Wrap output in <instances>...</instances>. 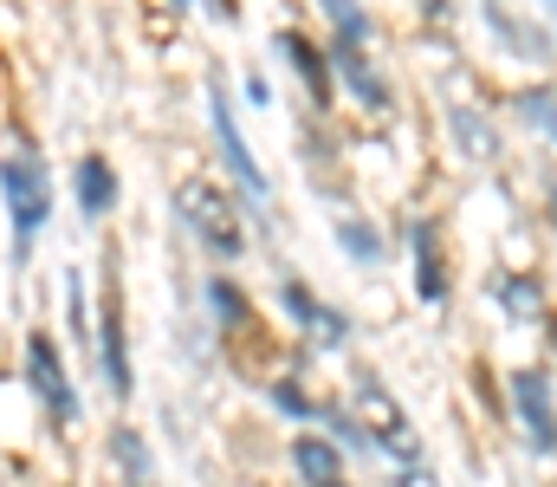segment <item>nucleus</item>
Masks as SVG:
<instances>
[{"label":"nucleus","instance_id":"obj_19","mask_svg":"<svg viewBox=\"0 0 557 487\" xmlns=\"http://www.w3.org/2000/svg\"><path fill=\"white\" fill-rule=\"evenodd\" d=\"M403 487H441V482H434L428 468H403Z\"/></svg>","mask_w":557,"mask_h":487},{"label":"nucleus","instance_id":"obj_15","mask_svg":"<svg viewBox=\"0 0 557 487\" xmlns=\"http://www.w3.org/2000/svg\"><path fill=\"white\" fill-rule=\"evenodd\" d=\"M117 455H124V475H131V482H149V462H143V442L131 436V429H117Z\"/></svg>","mask_w":557,"mask_h":487},{"label":"nucleus","instance_id":"obj_8","mask_svg":"<svg viewBox=\"0 0 557 487\" xmlns=\"http://www.w3.org/2000/svg\"><path fill=\"white\" fill-rule=\"evenodd\" d=\"M111 202H117V175H111V162L85 157L78 162V208H85V215H104Z\"/></svg>","mask_w":557,"mask_h":487},{"label":"nucleus","instance_id":"obj_7","mask_svg":"<svg viewBox=\"0 0 557 487\" xmlns=\"http://www.w3.org/2000/svg\"><path fill=\"white\" fill-rule=\"evenodd\" d=\"M292 462H298V475H305L311 487H344V462H337V449L318 442V436L292 442Z\"/></svg>","mask_w":557,"mask_h":487},{"label":"nucleus","instance_id":"obj_12","mask_svg":"<svg viewBox=\"0 0 557 487\" xmlns=\"http://www.w3.org/2000/svg\"><path fill=\"white\" fill-rule=\"evenodd\" d=\"M454 131H460L467 157H493V131H486V118H473V111H454Z\"/></svg>","mask_w":557,"mask_h":487},{"label":"nucleus","instance_id":"obj_9","mask_svg":"<svg viewBox=\"0 0 557 487\" xmlns=\"http://www.w3.org/2000/svg\"><path fill=\"white\" fill-rule=\"evenodd\" d=\"M337 65H344V78L357 85V98L363 105H389V92H383V78L363 65V39H337Z\"/></svg>","mask_w":557,"mask_h":487},{"label":"nucleus","instance_id":"obj_2","mask_svg":"<svg viewBox=\"0 0 557 487\" xmlns=\"http://www.w3.org/2000/svg\"><path fill=\"white\" fill-rule=\"evenodd\" d=\"M357 416H363V429H370V436L403 462V468H416L421 442H416V429H409V416L383 397V383H363V390H357Z\"/></svg>","mask_w":557,"mask_h":487},{"label":"nucleus","instance_id":"obj_14","mask_svg":"<svg viewBox=\"0 0 557 487\" xmlns=\"http://www.w3.org/2000/svg\"><path fill=\"white\" fill-rule=\"evenodd\" d=\"M506 306H512L519 319H539V287H532V280H506Z\"/></svg>","mask_w":557,"mask_h":487},{"label":"nucleus","instance_id":"obj_5","mask_svg":"<svg viewBox=\"0 0 557 487\" xmlns=\"http://www.w3.org/2000/svg\"><path fill=\"white\" fill-rule=\"evenodd\" d=\"M512 397H519V416H525L532 442L552 455L557 449V416H552V383H545V370H519V377H512Z\"/></svg>","mask_w":557,"mask_h":487},{"label":"nucleus","instance_id":"obj_10","mask_svg":"<svg viewBox=\"0 0 557 487\" xmlns=\"http://www.w3.org/2000/svg\"><path fill=\"white\" fill-rule=\"evenodd\" d=\"M104 377H111V390H117V397L131 390V364H124V325H117V306H104Z\"/></svg>","mask_w":557,"mask_h":487},{"label":"nucleus","instance_id":"obj_6","mask_svg":"<svg viewBox=\"0 0 557 487\" xmlns=\"http://www.w3.org/2000/svg\"><path fill=\"white\" fill-rule=\"evenodd\" d=\"M214 131H221V150H227V162L240 169L247 195H253V202H267V175H260V162H253V150H247V137L234 131V111H227V98H221V92H214Z\"/></svg>","mask_w":557,"mask_h":487},{"label":"nucleus","instance_id":"obj_11","mask_svg":"<svg viewBox=\"0 0 557 487\" xmlns=\"http://www.w3.org/2000/svg\"><path fill=\"white\" fill-rule=\"evenodd\" d=\"M285 306H292L298 319L311 325L318 338H344V319H337V313H324V306H318V300H311L305 287H285Z\"/></svg>","mask_w":557,"mask_h":487},{"label":"nucleus","instance_id":"obj_3","mask_svg":"<svg viewBox=\"0 0 557 487\" xmlns=\"http://www.w3.org/2000/svg\"><path fill=\"white\" fill-rule=\"evenodd\" d=\"M0 182H7V208H13L20 241H33L46 228V169L26 162V157H7L0 162Z\"/></svg>","mask_w":557,"mask_h":487},{"label":"nucleus","instance_id":"obj_17","mask_svg":"<svg viewBox=\"0 0 557 487\" xmlns=\"http://www.w3.org/2000/svg\"><path fill=\"white\" fill-rule=\"evenodd\" d=\"M214 306H221V319H240V293L234 287H214Z\"/></svg>","mask_w":557,"mask_h":487},{"label":"nucleus","instance_id":"obj_13","mask_svg":"<svg viewBox=\"0 0 557 487\" xmlns=\"http://www.w3.org/2000/svg\"><path fill=\"white\" fill-rule=\"evenodd\" d=\"M421 293H428V300L447 293V287H441V260H434V234H428V228H421Z\"/></svg>","mask_w":557,"mask_h":487},{"label":"nucleus","instance_id":"obj_1","mask_svg":"<svg viewBox=\"0 0 557 487\" xmlns=\"http://www.w3.org/2000/svg\"><path fill=\"white\" fill-rule=\"evenodd\" d=\"M182 221L201 234L208 254H247V234H240V208L234 195H221L214 182H182Z\"/></svg>","mask_w":557,"mask_h":487},{"label":"nucleus","instance_id":"obj_16","mask_svg":"<svg viewBox=\"0 0 557 487\" xmlns=\"http://www.w3.org/2000/svg\"><path fill=\"white\" fill-rule=\"evenodd\" d=\"M337 234L350 241V254H357V260H376V241H370V228H357V221L344 228V221H337Z\"/></svg>","mask_w":557,"mask_h":487},{"label":"nucleus","instance_id":"obj_18","mask_svg":"<svg viewBox=\"0 0 557 487\" xmlns=\"http://www.w3.org/2000/svg\"><path fill=\"white\" fill-rule=\"evenodd\" d=\"M278 410H292V416H305V410H311V403H305V397H298V390H292V383H278Z\"/></svg>","mask_w":557,"mask_h":487},{"label":"nucleus","instance_id":"obj_20","mask_svg":"<svg viewBox=\"0 0 557 487\" xmlns=\"http://www.w3.org/2000/svg\"><path fill=\"white\" fill-rule=\"evenodd\" d=\"M552 13H557V0H552Z\"/></svg>","mask_w":557,"mask_h":487},{"label":"nucleus","instance_id":"obj_4","mask_svg":"<svg viewBox=\"0 0 557 487\" xmlns=\"http://www.w3.org/2000/svg\"><path fill=\"white\" fill-rule=\"evenodd\" d=\"M26 383L39 390V403H46L59 423H72V416H78V397H72V377H65V364H59L52 338H33V344H26Z\"/></svg>","mask_w":557,"mask_h":487}]
</instances>
